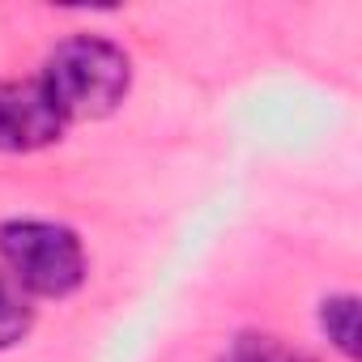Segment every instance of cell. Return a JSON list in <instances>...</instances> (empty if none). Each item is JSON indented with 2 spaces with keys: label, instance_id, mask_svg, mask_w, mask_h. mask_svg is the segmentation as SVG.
<instances>
[{
  "label": "cell",
  "instance_id": "1",
  "mask_svg": "<svg viewBox=\"0 0 362 362\" xmlns=\"http://www.w3.org/2000/svg\"><path fill=\"white\" fill-rule=\"evenodd\" d=\"M39 86L56 103L64 124L103 119L128 98L132 60H128L124 47H115L103 35H73L47 56V64L39 73Z\"/></svg>",
  "mask_w": 362,
  "mask_h": 362
},
{
  "label": "cell",
  "instance_id": "2",
  "mask_svg": "<svg viewBox=\"0 0 362 362\" xmlns=\"http://www.w3.org/2000/svg\"><path fill=\"white\" fill-rule=\"evenodd\" d=\"M0 260L26 298H69L86 281V247L77 230L43 218H13L0 226Z\"/></svg>",
  "mask_w": 362,
  "mask_h": 362
},
{
  "label": "cell",
  "instance_id": "3",
  "mask_svg": "<svg viewBox=\"0 0 362 362\" xmlns=\"http://www.w3.org/2000/svg\"><path fill=\"white\" fill-rule=\"evenodd\" d=\"M64 115L35 81H0V153H35L56 145Z\"/></svg>",
  "mask_w": 362,
  "mask_h": 362
},
{
  "label": "cell",
  "instance_id": "4",
  "mask_svg": "<svg viewBox=\"0 0 362 362\" xmlns=\"http://www.w3.org/2000/svg\"><path fill=\"white\" fill-rule=\"evenodd\" d=\"M320 328H324V337L337 354H345L349 362L358 358V298L354 294L324 298L320 303Z\"/></svg>",
  "mask_w": 362,
  "mask_h": 362
},
{
  "label": "cell",
  "instance_id": "5",
  "mask_svg": "<svg viewBox=\"0 0 362 362\" xmlns=\"http://www.w3.org/2000/svg\"><path fill=\"white\" fill-rule=\"evenodd\" d=\"M30 328H35V307H30V298H26L9 277H0V349L22 345Z\"/></svg>",
  "mask_w": 362,
  "mask_h": 362
},
{
  "label": "cell",
  "instance_id": "6",
  "mask_svg": "<svg viewBox=\"0 0 362 362\" xmlns=\"http://www.w3.org/2000/svg\"><path fill=\"white\" fill-rule=\"evenodd\" d=\"M226 362H303V358L273 337H243V341H235Z\"/></svg>",
  "mask_w": 362,
  "mask_h": 362
}]
</instances>
